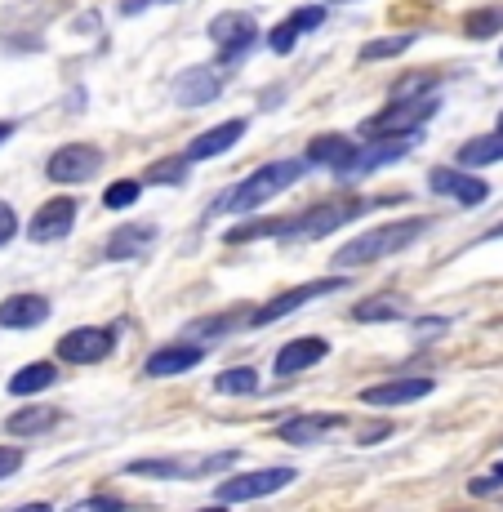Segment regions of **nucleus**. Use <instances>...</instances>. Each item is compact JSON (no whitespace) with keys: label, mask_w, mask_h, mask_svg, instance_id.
Wrapping results in <instances>:
<instances>
[{"label":"nucleus","mask_w":503,"mask_h":512,"mask_svg":"<svg viewBox=\"0 0 503 512\" xmlns=\"http://www.w3.org/2000/svg\"><path fill=\"white\" fill-rule=\"evenodd\" d=\"M428 232V219H397V223H383L357 241H348L339 254H334V268H366V263H379L388 254H401L410 250L419 236Z\"/></svg>","instance_id":"f257e3e1"},{"label":"nucleus","mask_w":503,"mask_h":512,"mask_svg":"<svg viewBox=\"0 0 503 512\" xmlns=\"http://www.w3.org/2000/svg\"><path fill=\"white\" fill-rule=\"evenodd\" d=\"M308 174V165L303 161H272V165H259V170L250 174L245 183H236L228 196H223L214 210L219 214H250V210H259L263 201H272L276 192H285V187H294Z\"/></svg>","instance_id":"f03ea898"},{"label":"nucleus","mask_w":503,"mask_h":512,"mask_svg":"<svg viewBox=\"0 0 503 512\" xmlns=\"http://www.w3.org/2000/svg\"><path fill=\"white\" fill-rule=\"evenodd\" d=\"M441 98L437 94H397L379 116H370L361 125V139L366 143H383V139H406V134H419L423 125L437 116Z\"/></svg>","instance_id":"7ed1b4c3"},{"label":"nucleus","mask_w":503,"mask_h":512,"mask_svg":"<svg viewBox=\"0 0 503 512\" xmlns=\"http://www.w3.org/2000/svg\"><path fill=\"white\" fill-rule=\"evenodd\" d=\"M299 477L294 468H259V472H241V477H228L223 486H214V499L219 504H245V499H268L276 490H285Z\"/></svg>","instance_id":"20e7f679"},{"label":"nucleus","mask_w":503,"mask_h":512,"mask_svg":"<svg viewBox=\"0 0 503 512\" xmlns=\"http://www.w3.org/2000/svg\"><path fill=\"white\" fill-rule=\"evenodd\" d=\"M370 205H383V201H321L312 210H303L299 219H290V236H330L343 223L361 219Z\"/></svg>","instance_id":"39448f33"},{"label":"nucleus","mask_w":503,"mask_h":512,"mask_svg":"<svg viewBox=\"0 0 503 512\" xmlns=\"http://www.w3.org/2000/svg\"><path fill=\"white\" fill-rule=\"evenodd\" d=\"M343 285H348V277H321V281H308V285H294V290H285V294H276V299H268L259 312H250V326H272V321L299 312L303 303L325 299V294H339Z\"/></svg>","instance_id":"423d86ee"},{"label":"nucleus","mask_w":503,"mask_h":512,"mask_svg":"<svg viewBox=\"0 0 503 512\" xmlns=\"http://www.w3.org/2000/svg\"><path fill=\"white\" fill-rule=\"evenodd\" d=\"M116 348L112 330H98V326H81V330H67L63 339H58V357L67 361V366H98V361H107Z\"/></svg>","instance_id":"0eeeda50"},{"label":"nucleus","mask_w":503,"mask_h":512,"mask_svg":"<svg viewBox=\"0 0 503 512\" xmlns=\"http://www.w3.org/2000/svg\"><path fill=\"white\" fill-rule=\"evenodd\" d=\"M98 165H103V152L90 143H67V147H58L54 156H49V165H45V174L54 183H90L94 174H98Z\"/></svg>","instance_id":"6e6552de"},{"label":"nucleus","mask_w":503,"mask_h":512,"mask_svg":"<svg viewBox=\"0 0 503 512\" xmlns=\"http://www.w3.org/2000/svg\"><path fill=\"white\" fill-rule=\"evenodd\" d=\"M414 143H419V134H406V139H383V143L357 147V156L348 161V170H339V179H366V174L383 170V165H392L397 156H406Z\"/></svg>","instance_id":"1a4fd4ad"},{"label":"nucleus","mask_w":503,"mask_h":512,"mask_svg":"<svg viewBox=\"0 0 503 512\" xmlns=\"http://www.w3.org/2000/svg\"><path fill=\"white\" fill-rule=\"evenodd\" d=\"M254 36H259V27H254L250 14H219L210 23V41L223 49V63H236L254 45Z\"/></svg>","instance_id":"9d476101"},{"label":"nucleus","mask_w":503,"mask_h":512,"mask_svg":"<svg viewBox=\"0 0 503 512\" xmlns=\"http://www.w3.org/2000/svg\"><path fill=\"white\" fill-rule=\"evenodd\" d=\"M437 383L428 374H406V379H388V383H374V388L361 392L366 406H410V401H423Z\"/></svg>","instance_id":"9b49d317"},{"label":"nucleus","mask_w":503,"mask_h":512,"mask_svg":"<svg viewBox=\"0 0 503 512\" xmlns=\"http://www.w3.org/2000/svg\"><path fill=\"white\" fill-rule=\"evenodd\" d=\"M428 187L441 196H455L459 205H468V210H477L481 201L490 196V183L477 179V174H463V170H450V165H441V170L428 174Z\"/></svg>","instance_id":"f8f14e48"},{"label":"nucleus","mask_w":503,"mask_h":512,"mask_svg":"<svg viewBox=\"0 0 503 512\" xmlns=\"http://www.w3.org/2000/svg\"><path fill=\"white\" fill-rule=\"evenodd\" d=\"M72 223H76V201L72 196H54V201H45L41 210L32 214L27 232H32V241H63V236L72 232Z\"/></svg>","instance_id":"ddd939ff"},{"label":"nucleus","mask_w":503,"mask_h":512,"mask_svg":"<svg viewBox=\"0 0 503 512\" xmlns=\"http://www.w3.org/2000/svg\"><path fill=\"white\" fill-rule=\"evenodd\" d=\"M201 357H205V348H196V343H165V348H156L152 357L143 361V374L147 379H170V374L196 370Z\"/></svg>","instance_id":"4468645a"},{"label":"nucleus","mask_w":503,"mask_h":512,"mask_svg":"<svg viewBox=\"0 0 503 512\" xmlns=\"http://www.w3.org/2000/svg\"><path fill=\"white\" fill-rule=\"evenodd\" d=\"M49 321V299L45 294H9L0 303V330H36Z\"/></svg>","instance_id":"2eb2a0df"},{"label":"nucleus","mask_w":503,"mask_h":512,"mask_svg":"<svg viewBox=\"0 0 503 512\" xmlns=\"http://www.w3.org/2000/svg\"><path fill=\"white\" fill-rule=\"evenodd\" d=\"M219 94H223V72H214V67H187L179 81H174V98L183 107H205Z\"/></svg>","instance_id":"dca6fc26"},{"label":"nucleus","mask_w":503,"mask_h":512,"mask_svg":"<svg viewBox=\"0 0 503 512\" xmlns=\"http://www.w3.org/2000/svg\"><path fill=\"white\" fill-rule=\"evenodd\" d=\"M330 357V343L325 339H290L281 352H276V374L281 379H294L299 370H308V366H317V361H325Z\"/></svg>","instance_id":"f3484780"},{"label":"nucleus","mask_w":503,"mask_h":512,"mask_svg":"<svg viewBox=\"0 0 503 512\" xmlns=\"http://www.w3.org/2000/svg\"><path fill=\"white\" fill-rule=\"evenodd\" d=\"M334 428H343V415H294L276 428V437L290 441V446H312Z\"/></svg>","instance_id":"a211bd4d"},{"label":"nucleus","mask_w":503,"mask_h":512,"mask_svg":"<svg viewBox=\"0 0 503 512\" xmlns=\"http://www.w3.org/2000/svg\"><path fill=\"white\" fill-rule=\"evenodd\" d=\"M241 134H245V121H223V125H214V130L196 134V139L187 143V161H205V156L228 152L232 143H241Z\"/></svg>","instance_id":"6ab92c4d"},{"label":"nucleus","mask_w":503,"mask_h":512,"mask_svg":"<svg viewBox=\"0 0 503 512\" xmlns=\"http://www.w3.org/2000/svg\"><path fill=\"white\" fill-rule=\"evenodd\" d=\"M352 156H357V143H352L348 134H317V139L308 143V161L312 165H330L334 174L348 170Z\"/></svg>","instance_id":"aec40b11"},{"label":"nucleus","mask_w":503,"mask_h":512,"mask_svg":"<svg viewBox=\"0 0 503 512\" xmlns=\"http://www.w3.org/2000/svg\"><path fill=\"white\" fill-rule=\"evenodd\" d=\"M58 423V410L54 406H27V410H14L5 419V432L9 437H41Z\"/></svg>","instance_id":"412c9836"},{"label":"nucleus","mask_w":503,"mask_h":512,"mask_svg":"<svg viewBox=\"0 0 503 512\" xmlns=\"http://www.w3.org/2000/svg\"><path fill=\"white\" fill-rule=\"evenodd\" d=\"M54 383H58L54 361H32V366H23L9 379V392H14V397H32V392H45V388H54Z\"/></svg>","instance_id":"4be33fe9"},{"label":"nucleus","mask_w":503,"mask_h":512,"mask_svg":"<svg viewBox=\"0 0 503 512\" xmlns=\"http://www.w3.org/2000/svg\"><path fill=\"white\" fill-rule=\"evenodd\" d=\"M156 228H121L112 232V241H107V259L121 263V259H134V254H143L147 245H152Z\"/></svg>","instance_id":"5701e85b"},{"label":"nucleus","mask_w":503,"mask_h":512,"mask_svg":"<svg viewBox=\"0 0 503 512\" xmlns=\"http://www.w3.org/2000/svg\"><path fill=\"white\" fill-rule=\"evenodd\" d=\"M495 161H503V130L468 139L459 147V165H495Z\"/></svg>","instance_id":"b1692460"},{"label":"nucleus","mask_w":503,"mask_h":512,"mask_svg":"<svg viewBox=\"0 0 503 512\" xmlns=\"http://www.w3.org/2000/svg\"><path fill=\"white\" fill-rule=\"evenodd\" d=\"M406 317V303L401 299H366L361 308H352V321H361V326H374V321H401Z\"/></svg>","instance_id":"393cba45"},{"label":"nucleus","mask_w":503,"mask_h":512,"mask_svg":"<svg viewBox=\"0 0 503 512\" xmlns=\"http://www.w3.org/2000/svg\"><path fill=\"white\" fill-rule=\"evenodd\" d=\"M254 388H259L254 366H232V370L214 374V392H223V397H250Z\"/></svg>","instance_id":"a878e982"},{"label":"nucleus","mask_w":503,"mask_h":512,"mask_svg":"<svg viewBox=\"0 0 503 512\" xmlns=\"http://www.w3.org/2000/svg\"><path fill=\"white\" fill-rule=\"evenodd\" d=\"M259 236H290V219H250V223H241V228H232L223 241L245 245V241H259Z\"/></svg>","instance_id":"bb28decb"},{"label":"nucleus","mask_w":503,"mask_h":512,"mask_svg":"<svg viewBox=\"0 0 503 512\" xmlns=\"http://www.w3.org/2000/svg\"><path fill=\"white\" fill-rule=\"evenodd\" d=\"M130 477H187L192 464H183V459H134V464H125Z\"/></svg>","instance_id":"cd10ccee"},{"label":"nucleus","mask_w":503,"mask_h":512,"mask_svg":"<svg viewBox=\"0 0 503 512\" xmlns=\"http://www.w3.org/2000/svg\"><path fill=\"white\" fill-rule=\"evenodd\" d=\"M499 27H503V9H472V14L463 18V32H468L472 41H486Z\"/></svg>","instance_id":"c85d7f7f"},{"label":"nucleus","mask_w":503,"mask_h":512,"mask_svg":"<svg viewBox=\"0 0 503 512\" xmlns=\"http://www.w3.org/2000/svg\"><path fill=\"white\" fill-rule=\"evenodd\" d=\"M410 45H414V36H383V41H370L366 49H361V63H383V58H397V54H406Z\"/></svg>","instance_id":"c756f323"},{"label":"nucleus","mask_w":503,"mask_h":512,"mask_svg":"<svg viewBox=\"0 0 503 512\" xmlns=\"http://www.w3.org/2000/svg\"><path fill=\"white\" fill-rule=\"evenodd\" d=\"M236 326H250V312H223V317H201V321H192V334H228Z\"/></svg>","instance_id":"7c9ffc66"},{"label":"nucleus","mask_w":503,"mask_h":512,"mask_svg":"<svg viewBox=\"0 0 503 512\" xmlns=\"http://www.w3.org/2000/svg\"><path fill=\"white\" fill-rule=\"evenodd\" d=\"M187 179V156L183 161H156L152 170L143 174V183H165V187H179Z\"/></svg>","instance_id":"2f4dec72"},{"label":"nucleus","mask_w":503,"mask_h":512,"mask_svg":"<svg viewBox=\"0 0 503 512\" xmlns=\"http://www.w3.org/2000/svg\"><path fill=\"white\" fill-rule=\"evenodd\" d=\"M134 201H138V179H121V183H112L103 192L107 210H125V205H134Z\"/></svg>","instance_id":"473e14b6"},{"label":"nucleus","mask_w":503,"mask_h":512,"mask_svg":"<svg viewBox=\"0 0 503 512\" xmlns=\"http://www.w3.org/2000/svg\"><path fill=\"white\" fill-rule=\"evenodd\" d=\"M285 23H290L299 36H303V32H317V27L325 23V5H299L290 18H285Z\"/></svg>","instance_id":"72a5a7b5"},{"label":"nucleus","mask_w":503,"mask_h":512,"mask_svg":"<svg viewBox=\"0 0 503 512\" xmlns=\"http://www.w3.org/2000/svg\"><path fill=\"white\" fill-rule=\"evenodd\" d=\"M67 512H130V504H125V499H112V495H90V499L67 504Z\"/></svg>","instance_id":"f704fd0d"},{"label":"nucleus","mask_w":503,"mask_h":512,"mask_svg":"<svg viewBox=\"0 0 503 512\" xmlns=\"http://www.w3.org/2000/svg\"><path fill=\"white\" fill-rule=\"evenodd\" d=\"M499 486H503V464H495V468L486 472V477H472V481H468V495H477V499H481V495H495Z\"/></svg>","instance_id":"c9c22d12"},{"label":"nucleus","mask_w":503,"mask_h":512,"mask_svg":"<svg viewBox=\"0 0 503 512\" xmlns=\"http://www.w3.org/2000/svg\"><path fill=\"white\" fill-rule=\"evenodd\" d=\"M294 41H299V32H294L290 23H281V27H276V32L268 36V45L276 49V54H290V49H294Z\"/></svg>","instance_id":"e433bc0d"},{"label":"nucleus","mask_w":503,"mask_h":512,"mask_svg":"<svg viewBox=\"0 0 503 512\" xmlns=\"http://www.w3.org/2000/svg\"><path fill=\"white\" fill-rule=\"evenodd\" d=\"M18 468H23V450H14V446H0V481H5V477H14Z\"/></svg>","instance_id":"4c0bfd02"},{"label":"nucleus","mask_w":503,"mask_h":512,"mask_svg":"<svg viewBox=\"0 0 503 512\" xmlns=\"http://www.w3.org/2000/svg\"><path fill=\"white\" fill-rule=\"evenodd\" d=\"M14 232H18V214L9 210L5 201H0V245H5V241H9V236H14Z\"/></svg>","instance_id":"58836bf2"},{"label":"nucleus","mask_w":503,"mask_h":512,"mask_svg":"<svg viewBox=\"0 0 503 512\" xmlns=\"http://www.w3.org/2000/svg\"><path fill=\"white\" fill-rule=\"evenodd\" d=\"M379 437H388V423H379V428H366V432H361V441H379Z\"/></svg>","instance_id":"ea45409f"},{"label":"nucleus","mask_w":503,"mask_h":512,"mask_svg":"<svg viewBox=\"0 0 503 512\" xmlns=\"http://www.w3.org/2000/svg\"><path fill=\"white\" fill-rule=\"evenodd\" d=\"M14 512H54L49 504H23V508H14Z\"/></svg>","instance_id":"a19ab883"},{"label":"nucleus","mask_w":503,"mask_h":512,"mask_svg":"<svg viewBox=\"0 0 503 512\" xmlns=\"http://www.w3.org/2000/svg\"><path fill=\"white\" fill-rule=\"evenodd\" d=\"M9 134H14V125H9V121H0V143H5Z\"/></svg>","instance_id":"79ce46f5"},{"label":"nucleus","mask_w":503,"mask_h":512,"mask_svg":"<svg viewBox=\"0 0 503 512\" xmlns=\"http://www.w3.org/2000/svg\"><path fill=\"white\" fill-rule=\"evenodd\" d=\"M201 512H228V504H210V508H201Z\"/></svg>","instance_id":"37998d69"},{"label":"nucleus","mask_w":503,"mask_h":512,"mask_svg":"<svg viewBox=\"0 0 503 512\" xmlns=\"http://www.w3.org/2000/svg\"><path fill=\"white\" fill-rule=\"evenodd\" d=\"M317 5H339V0H317Z\"/></svg>","instance_id":"c03bdc74"},{"label":"nucleus","mask_w":503,"mask_h":512,"mask_svg":"<svg viewBox=\"0 0 503 512\" xmlns=\"http://www.w3.org/2000/svg\"><path fill=\"white\" fill-rule=\"evenodd\" d=\"M499 130H503V112H499Z\"/></svg>","instance_id":"a18cd8bd"}]
</instances>
